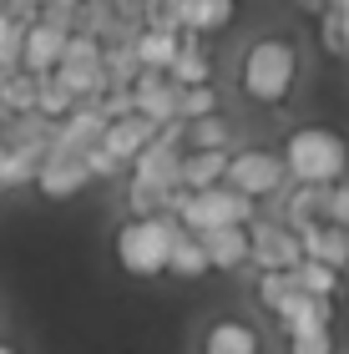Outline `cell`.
Returning a JSON list of instances; mask_svg holds the SVG:
<instances>
[{
	"label": "cell",
	"mask_w": 349,
	"mask_h": 354,
	"mask_svg": "<svg viewBox=\"0 0 349 354\" xmlns=\"http://www.w3.org/2000/svg\"><path fill=\"white\" fill-rule=\"evenodd\" d=\"M228 187L233 192H243V198L253 203V198H263V192H279L283 187V162L274 152H238V157H228Z\"/></svg>",
	"instance_id": "cell-6"
},
{
	"label": "cell",
	"mask_w": 349,
	"mask_h": 354,
	"mask_svg": "<svg viewBox=\"0 0 349 354\" xmlns=\"http://www.w3.org/2000/svg\"><path fill=\"white\" fill-rule=\"evenodd\" d=\"M0 354H15V349H10V344H0Z\"/></svg>",
	"instance_id": "cell-35"
},
{
	"label": "cell",
	"mask_w": 349,
	"mask_h": 354,
	"mask_svg": "<svg viewBox=\"0 0 349 354\" xmlns=\"http://www.w3.org/2000/svg\"><path fill=\"white\" fill-rule=\"evenodd\" d=\"M76 10H82V6H71V0H56V6H41V26L61 30V36H76Z\"/></svg>",
	"instance_id": "cell-31"
},
{
	"label": "cell",
	"mask_w": 349,
	"mask_h": 354,
	"mask_svg": "<svg viewBox=\"0 0 349 354\" xmlns=\"http://www.w3.org/2000/svg\"><path fill=\"white\" fill-rule=\"evenodd\" d=\"M178 86L167 82V76H157V71H142L137 82H132V111L142 122H152V127H167V122H178Z\"/></svg>",
	"instance_id": "cell-7"
},
{
	"label": "cell",
	"mask_w": 349,
	"mask_h": 354,
	"mask_svg": "<svg viewBox=\"0 0 349 354\" xmlns=\"http://www.w3.org/2000/svg\"><path fill=\"white\" fill-rule=\"evenodd\" d=\"M208 268H243L248 263V228H213L198 238Z\"/></svg>",
	"instance_id": "cell-14"
},
{
	"label": "cell",
	"mask_w": 349,
	"mask_h": 354,
	"mask_svg": "<svg viewBox=\"0 0 349 354\" xmlns=\"http://www.w3.org/2000/svg\"><path fill=\"white\" fill-rule=\"evenodd\" d=\"M208 354H258V334L238 319H223L208 329Z\"/></svg>",
	"instance_id": "cell-21"
},
{
	"label": "cell",
	"mask_w": 349,
	"mask_h": 354,
	"mask_svg": "<svg viewBox=\"0 0 349 354\" xmlns=\"http://www.w3.org/2000/svg\"><path fill=\"white\" fill-rule=\"evenodd\" d=\"M178 41H182V36H157V30H142V36H132V56H137V66H142V71L167 76L172 56H178Z\"/></svg>",
	"instance_id": "cell-18"
},
{
	"label": "cell",
	"mask_w": 349,
	"mask_h": 354,
	"mask_svg": "<svg viewBox=\"0 0 349 354\" xmlns=\"http://www.w3.org/2000/svg\"><path fill=\"white\" fill-rule=\"evenodd\" d=\"M152 137H157V127H152V122H142L137 111H132V117H122V122H106V132H102V152L112 157V162L132 167V157L147 147Z\"/></svg>",
	"instance_id": "cell-11"
},
{
	"label": "cell",
	"mask_w": 349,
	"mask_h": 354,
	"mask_svg": "<svg viewBox=\"0 0 349 354\" xmlns=\"http://www.w3.org/2000/svg\"><path fill=\"white\" fill-rule=\"evenodd\" d=\"M6 122H10V111H6V106H0V132H6Z\"/></svg>",
	"instance_id": "cell-34"
},
{
	"label": "cell",
	"mask_w": 349,
	"mask_h": 354,
	"mask_svg": "<svg viewBox=\"0 0 349 354\" xmlns=\"http://www.w3.org/2000/svg\"><path fill=\"white\" fill-rule=\"evenodd\" d=\"M0 106H6L10 117H26V111H36V76L10 71L6 86H0Z\"/></svg>",
	"instance_id": "cell-24"
},
{
	"label": "cell",
	"mask_w": 349,
	"mask_h": 354,
	"mask_svg": "<svg viewBox=\"0 0 349 354\" xmlns=\"http://www.w3.org/2000/svg\"><path fill=\"white\" fill-rule=\"evenodd\" d=\"M294 283H299V294H304V299H329V294H334V283H339V273L334 268H319V263H299L294 268Z\"/></svg>",
	"instance_id": "cell-26"
},
{
	"label": "cell",
	"mask_w": 349,
	"mask_h": 354,
	"mask_svg": "<svg viewBox=\"0 0 349 354\" xmlns=\"http://www.w3.org/2000/svg\"><path fill=\"white\" fill-rule=\"evenodd\" d=\"M233 21V6L228 0H178V30L198 36V30H218Z\"/></svg>",
	"instance_id": "cell-16"
},
{
	"label": "cell",
	"mask_w": 349,
	"mask_h": 354,
	"mask_svg": "<svg viewBox=\"0 0 349 354\" xmlns=\"http://www.w3.org/2000/svg\"><path fill=\"white\" fill-rule=\"evenodd\" d=\"M299 238V253H304V263H319V268H344L349 263V233L344 228H329V223H314V228L294 233Z\"/></svg>",
	"instance_id": "cell-9"
},
{
	"label": "cell",
	"mask_w": 349,
	"mask_h": 354,
	"mask_svg": "<svg viewBox=\"0 0 349 354\" xmlns=\"http://www.w3.org/2000/svg\"><path fill=\"white\" fill-rule=\"evenodd\" d=\"M324 223H329V228H344V233H349V183H339V187L324 192Z\"/></svg>",
	"instance_id": "cell-30"
},
{
	"label": "cell",
	"mask_w": 349,
	"mask_h": 354,
	"mask_svg": "<svg viewBox=\"0 0 349 354\" xmlns=\"http://www.w3.org/2000/svg\"><path fill=\"white\" fill-rule=\"evenodd\" d=\"M289 354H334V339H329V329H304L289 334Z\"/></svg>",
	"instance_id": "cell-32"
},
{
	"label": "cell",
	"mask_w": 349,
	"mask_h": 354,
	"mask_svg": "<svg viewBox=\"0 0 349 354\" xmlns=\"http://www.w3.org/2000/svg\"><path fill=\"white\" fill-rule=\"evenodd\" d=\"M178 233V218H147V223H126L117 233V259L126 273L137 279H152V273L167 268V243Z\"/></svg>",
	"instance_id": "cell-3"
},
{
	"label": "cell",
	"mask_w": 349,
	"mask_h": 354,
	"mask_svg": "<svg viewBox=\"0 0 349 354\" xmlns=\"http://www.w3.org/2000/svg\"><path fill=\"white\" fill-rule=\"evenodd\" d=\"M294 71H299L294 46L279 41V36H263L243 61V91L258 96V102H279V96L294 86Z\"/></svg>",
	"instance_id": "cell-4"
},
{
	"label": "cell",
	"mask_w": 349,
	"mask_h": 354,
	"mask_svg": "<svg viewBox=\"0 0 349 354\" xmlns=\"http://www.w3.org/2000/svg\"><path fill=\"white\" fill-rule=\"evenodd\" d=\"M36 187L46 198H71V192L86 187V162L82 157H46L36 172Z\"/></svg>",
	"instance_id": "cell-13"
},
{
	"label": "cell",
	"mask_w": 349,
	"mask_h": 354,
	"mask_svg": "<svg viewBox=\"0 0 349 354\" xmlns=\"http://www.w3.org/2000/svg\"><path fill=\"white\" fill-rule=\"evenodd\" d=\"M102 76H106V91H132V82L142 76L137 56H132V41L126 46H102Z\"/></svg>",
	"instance_id": "cell-20"
},
{
	"label": "cell",
	"mask_w": 349,
	"mask_h": 354,
	"mask_svg": "<svg viewBox=\"0 0 349 354\" xmlns=\"http://www.w3.org/2000/svg\"><path fill=\"white\" fill-rule=\"evenodd\" d=\"M202 117H218V96H213V86H187V91L178 96V122L193 127V122H202Z\"/></svg>",
	"instance_id": "cell-25"
},
{
	"label": "cell",
	"mask_w": 349,
	"mask_h": 354,
	"mask_svg": "<svg viewBox=\"0 0 349 354\" xmlns=\"http://www.w3.org/2000/svg\"><path fill=\"white\" fill-rule=\"evenodd\" d=\"M36 172H41L36 157L6 152V147H0V187H26V183H36Z\"/></svg>",
	"instance_id": "cell-27"
},
{
	"label": "cell",
	"mask_w": 349,
	"mask_h": 354,
	"mask_svg": "<svg viewBox=\"0 0 349 354\" xmlns=\"http://www.w3.org/2000/svg\"><path fill=\"white\" fill-rule=\"evenodd\" d=\"M324 192L329 187H299L289 203H283V228L289 233H304V228H314V223H324Z\"/></svg>",
	"instance_id": "cell-17"
},
{
	"label": "cell",
	"mask_w": 349,
	"mask_h": 354,
	"mask_svg": "<svg viewBox=\"0 0 349 354\" xmlns=\"http://www.w3.org/2000/svg\"><path fill=\"white\" fill-rule=\"evenodd\" d=\"M299 294V283H294V273H263V279H258V299L268 304V309H283V304H289Z\"/></svg>",
	"instance_id": "cell-29"
},
{
	"label": "cell",
	"mask_w": 349,
	"mask_h": 354,
	"mask_svg": "<svg viewBox=\"0 0 349 354\" xmlns=\"http://www.w3.org/2000/svg\"><path fill=\"white\" fill-rule=\"evenodd\" d=\"M51 137H56V122H46L41 111H26V117H10L6 122V132H0V147L6 152H26V157H46V147H51Z\"/></svg>",
	"instance_id": "cell-10"
},
{
	"label": "cell",
	"mask_w": 349,
	"mask_h": 354,
	"mask_svg": "<svg viewBox=\"0 0 349 354\" xmlns=\"http://www.w3.org/2000/svg\"><path fill=\"white\" fill-rule=\"evenodd\" d=\"M324 51H349V30H344V6H334L324 15Z\"/></svg>",
	"instance_id": "cell-33"
},
{
	"label": "cell",
	"mask_w": 349,
	"mask_h": 354,
	"mask_svg": "<svg viewBox=\"0 0 349 354\" xmlns=\"http://www.w3.org/2000/svg\"><path fill=\"white\" fill-rule=\"evenodd\" d=\"M178 162H182V147H172V142L152 137L147 147L132 157V183H152V187H178Z\"/></svg>",
	"instance_id": "cell-8"
},
{
	"label": "cell",
	"mask_w": 349,
	"mask_h": 354,
	"mask_svg": "<svg viewBox=\"0 0 349 354\" xmlns=\"http://www.w3.org/2000/svg\"><path fill=\"white\" fill-rule=\"evenodd\" d=\"M253 223V203L243 198V192L233 187H208V192H187L182 213H178V228L182 233H213V228H248Z\"/></svg>",
	"instance_id": "cell-2"
},
{
	"label": "cell",
	"mask_w": 349,
	"mask_h": 354,
	"mask_svg": "<svg viewBox=\"0 0 349 354\" xmlns=\"http://www.w3.org/2000/svg\"><path fill=\"white\" fill-rule=\"evenodd\" d=\"M329 299H304V294H294L289 304L279 309V319H283V329L289 334H304V329H329Z\"/></svg>",
	"instance_id": "cell-19"
},
{
	"label": "cell",
	"mask_w": 349,
	"mask_h": 354,
	"mask_svg": "<svg viewBox=\"0 0 349 354\" xmlns=\"http://www.w3.org/2000/svg\"><path fill=\"white\" fill-rule=\"evenodd\" d=\"M279 162H283L289 177H299V187H329L349 167V147L329 127H299L289 137V152H283Z\"/></svg>",
	"instance_id": "cell-1"
},
{
	"label": "cell",
	"mask_w": 349,
	"mask_h": 354,
	"mask_svg": "<svg viewBox=\"0 0 349 354\" xmlns=\"http://www.w3.org/2000/svg\"><path fill=\"white\" fill-rule=\"evenodd\" d=\"M167 268L172 273H182V279H198V273H208V259H202V243L193 233H172V243H167Z\"/></svg>",
	"instance_id": "cell-22"
},
{
	"label": "cell",
	"mask_w": 349,
	"mask_h": 354,
	"mask_svg": "<svg viewBox=\"0 0 349 354\" xmlns=\"http://www.w3.org/2000/svg\"><path fill=\"white\" fill-rule=\"evenodd\" d=\"M182 142H193V152H223V142H228V122L223 117H202L187 127V137Z\"/></svg>",
	"instance_id": "cell-28"
},
{
	"label": "cell",
	"mask_w": 349,
	"mask_h": 354,
	"mask_svg": "<svg viewBox=\"0 0 349 354\" xmlns=\"http://www.w3.org/2000/svg\"><path fill=\"white\" fill-rule=\"evenodd\" d=\"M248 259L263 273H294L304 263V253H299V238L274 218V223H253L248 228Z\"/></svg>",
	"instance_id": "cell-5"
},
{
	"label": "cell",
	"mask_w": 349,
	"mask_h": 354,
	"mask_svg": "<svg viewBox=\"0 0 349 354\" xmlns=\"http://www.w3.org/2000/svg\"><path fill=\"white\" fill-rule=\"evenodd\" d=\"M167 82L187 91V86H208V51L193 41V36H182L178 41V56H172V66H167Z\"/></svg>",
	"instance_id": "cell-15"
},
{
	"label": "cell",
	"mask_w": 349,
	"mask_h": 354,
	"mask_svg": "<svg viewBox=\"0 0 349 354\" xmlns=\"http://www.w3.org/2000/svg\"><path fill=\"white\" fill-rule=\"evenodd\" d=\"M223 172H228V152H182V162H178V187H182V192L223 187Z\"/></svg>",
	"instance_id": "cell-12"
},
{
	"label": "cell",
	"mask_w": 349,
	"mask_h": 354,
	"mask_svg": "<svg viewBox=\"0 0 349 354\" xmlns=\"http://www.w3.org/2000/svg\"><path fill=\"white\" fill-rule=\"evenodd\" d=\"M36 111L46 122H66L71 111H76V96L56 82V76H36Z\"/></svg>",
	"instance_id": "cell-23"
}]
</instances>
